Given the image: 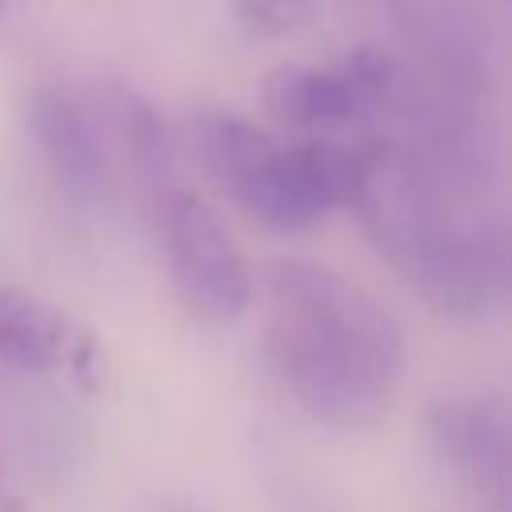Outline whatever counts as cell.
Segmentation results:
<instances>
[{"instance_id": "6da1fadb", "label": "cell", "mask_w": 512, "mask_h": 512, "mask_svg": "<svg viewBox=\"0 0 512 512\" xmlns=\"http://www.w3.org/2000/svg\"><path fill=\"white\" fill-rule=\"evenodd\" d=\"M488 184L460 180L412 148L368 136L352 212L396 276L444 316L484 320L508 300V244Z\"/></svg>"}, {"instance_id": "7a4b0ae2", "label": "cell", "mask_w": 512, "mask_h": 512, "mask_svg": "<svg viewBox=\"0 0 512 512\" xmlns=\"http://www.w3.org/2000/svg\"><path fill=\"white\" fill-rule=\"evenodd\" d=\"M260 356L308 420L352 432L392 404L408 344L400 320L360 284L312 260H280L264 272Z\"/></svg>"}, {"instance_id": "3957f363", "label": "cell", "mask_w": 512, "mask_h": 512, "mask_svg": "<svg viewBox=\"0 0 512 512\" xmlns=\"http://www.w3.org/2000/svg\"><path fill=\"white\" fill-rule=\"evenodd\" d=\"M360 144L336 136H304L280 144L232 112H196L188 148L196 164L264 228L308 232L328 212L352 204L360 176Z\"/></svg>"}, {"instance_id": "277c9868", "label": "cell", "mask_w": 512, "mask_h": 512, "mask_svg": "<svg viewBox=\"0 0 512 512\" xmlns=\"http://www.w3.org/2000/svg\"><path fill=\"white\" fill-rule=\"evenodd\" d=\"M156 228L188 312L212 328L236 324L252 304V272L220 212L196 192L172 188L156 204Z\"/></svg>"}, {"instance_id": "5b68a950", "label": "cell", "mask_w": 512, "mask_h": 512, "mask_svg": "<svg viewBox=\"0 0 512 512\" xmlns=\"http://www.w3.org/2000/svg\"><path fill=\"white\" fill-rule=\"evenodd\" d=\"M0 364L24 376H68L84 392L104 376L100 340L60 304L16 284L0 288Z\"/></svg>"}, {"instance_id": "8992f818", "label": "cell", "mask_w": 512, "mask_h": 512, "mask_svg": "<svg viewBox=\"0 0 512 512\" xmlns=\"http://www.w3.org/2000/svg\"><path fill=\"white\" fill-rule=\"evenodd\" d=\"M28 132L36 136V144L68 200L96 204L116 188L84 96H72L64 88H36L28 96Z\"/></svg>"}, {"instance_id": "52a82bcc", "label": "cell", "mask_w": 512, "mask_h": 512, "mask_svg": "<svg viewBox=\"0 0 512 512\" xmlns=\"http://www.w3.org/2000/svg\"><path fill=\"white\" fill-rule=\"evenodd\" d=\"M436 460L472 488H504L508 476V420L492 400H448L432 412Z\"/></svg>"}, {"instance_id": "ba28073f", "label": "cell", "mask_w": 512, "mask_h": 512, "mask_svg": "<svg viewBox=\"0 0 512 512\" xmlns=\"http://www.w3.org/2000/svg\"><path fill=\"white\" fill-rule=\"evenodd\" d=\"M232 12L252 36L280 40L316 16V0H232Z\"/></svg>"}, {"instance_id": "9c48e42d", "label": "cell", "mask_w": 512, "mask_h": 512, "mask_svg": "<svg viewBox=\"0 0 512 512\" xmlns=\"http://www.w3.org/2000/svg\"><path fill=\"white\" fill-rule=\"evenodd\" d=\"M0 512H32V504L24 500V492L12 484V476L0 468Z\"/></svg>"}, {"instance_id": "30bf717a", "label": "cell", "mask_w": 512, "mask_h": 512, "mask_svg": "<svg viewBox=\"0 0 512 512\" xmlns=\"http://www.w3.org/2000/svg\"><path fill=\"white\" fill-rule=\"evenodd\" d=\"M164 512H200V508H188V504H168Z\"/></svg>"}, {"instance_id": "8fae6325", "label": "cell", "mask_w": 512, "mask_h": 512, "mask_svg": "<svg viewBox=\"0 0 512 512\" xmlns=\"http://www.w3.org/2000/svg\"><path fill=\"white\" fill-rule=\"evenodd\" d=\"M348 4H376V8H384V4H392V0H348Z\"/></svg>"}, {"instance_id": "7c38bea8", "label": "cell", "mask_w": 512, "mask_h": 512, "mask_svg": "<svg viewBox=\"0 0 512 512\" xmlns=\"http://www.w3.org/2000/svg\"><path fill=\"white\" fill-rule=\"evenodd\" d=\"M0 8H4V0H0Z\"/></svg>"}]
</instances>
